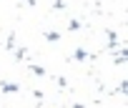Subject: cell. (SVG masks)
Here are the masks:
<instances>
[{
  "label": "cell",
  "instance_id": "4",
  "mask_svg": "<svg viewBox=\"0 0 128 108\" xmlns=\"http://www.w3.org/2000/svg\"><path fill=\"white\" fill-rule=\"evenodd\" d=\"M28 70H30V73H35V76H48V70H45V68H40V66H28Z\"/></svg>",
  "mask_w": 128,
  "mask_h": 108
},
{
  "label": "cell",
  "instance_id": "3",
  "mask_svg": "<svg viewBox=\"0 0 128 108\" xmlns=\"http://www.w3.org/2000/svg\"><path fill=\"white\" fill-rule=\"evenodd\" d=\"M45 40H48V43H58V40H60V33L50 30V33H45Z\"/></svg>",
  "mask_w": 128,
  "mask_h": 108
},
{
  "label": "cell",
  "instance_id": "5",
  "mask_svg": "<svg viewBox=\"0 0 128 108\" xmlns=\"http://www.w3.org/2000/svg\"><path fill=\"white\" fill-rule=\"evenodd\" d=\"M25 56H28V48H18V50H15V58H18V60H23Z\"/></svg>",
  "mask_w": 128,
  "mask_h": 108
},
{
  "label": "cell",
  "instance_id": "8",
  "mask_svg": "<svg viewBox=\"0 0 128 108\" xmlns=\"http://www.w3.org/2000/svg\"><path fill=\"white\" fill-rule=\"evenodd\" d=\"M25 3H30V5H35V0H25Z\"/></svg>",
  "mask_w": 128,
  "mask_h": 108
},
{
  "label": "cell",
  "instance_id": "1",
  "mask_svg": "<svg viewBox=\"0 0 128 108\" xmlns=\"http://www.w3.org/2000/svg\"><path fill=\"white\" fill-rule=\"evenodd\" d=\"M0 90H3V93H18L20 86L18 83H0Z\"/></svg>",
  "mask_w": 128,
  "mask_h": 108
},
{
  "label": "cell",
  "instance_id": "6",
  "mask_svg": "<svg viewBox=\"0 0 128 108\" xmlns=\"http://www.w3.org/2000/svg\"><path fill=\"white\" fill-rule=\"evenodd\" d=\"M80 25H83V23H80V20H70V25H68V30H78V28H80Z\"/></svg>",
  "mask_w": 128,
  "mask_h": 108
},
{
  "label": "cell",
  "instance_id": "7",
  "mask_svg": "<svg viewBox=\"0 0 128 108\" xmlns=\"http://www.w3.org/2000/svg\"><path fill=\"white\" fill-rule=\"evenodd\" d=\"M55 8H58V10H63V8H66V3H63V0H55Z\"/></svg>",
  "mask_w": 128,
  "mask_h": 108
},
{
  "label": "cell",
  "instance_id": "2",
  "mask_svg": "<svg viewBox=\"0 0 128 108\" xmlns=\"http://www.w3.org/2000/svg\"><path fill=\"white\" fill-rule=\"evenodd\" d=\"M73 58H76V60H88L90 56H88V50H83V48H78V50L73 53Z\"/></svg>",
  "mask_w": 128,
  "mask_h": 108
}]
</instances>
